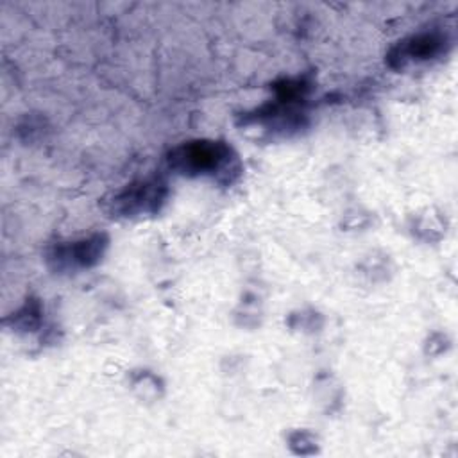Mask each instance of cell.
<instances>
[{
    "label": "cell",
    "instance_id": "6da1fadb",
    "mask_svg": "<svg viewBox=\"0 0 458 458\" xmlns=\"http://www.w3.org/2000/svg\"><path fill=\"white\" fill-rule=\"evenodd\" d=\"M168 163L174 170L184 175H211L227 181L236 177L240 165L234 150L225 141L195 140L175 147L168 154Z\"/></svg>",
    "mask_w": 458,
    "mask_h": 458
},
{
    "label": "cell",
    "instance_id": "7a4b0ae2",
    "mask_svg": "<svg viewBox=\"0 0 458 458\" xmlns=\"http://www.w3.org/2000/svg\"><path fill=\"white\" fill-rule=\"evenodd\" d=\"M166 193V182L159 177L132 182L113 195V199L109 200V213L113 216L129 218L138 215H154L163 206Z\"/></svg>",
    "mask_w": 458,
    "mask_h": 458
},
{
    "label": "cell",
    "instance_id": "3957f363",
    "mask_svg": "<svg viewBox=\"0 0 458 458\" xmlns=\"http://www.w3.org/2000/svg\"><path fill=\"white\" fill-rule=\"evenodd\" d=\"M106 247H107V236L93 234L89 238L55 245L48 254V261L54 265L55 270L88 268L100 261Z\"/></svg>",
    "mask_w": 458,
    "mask_h": 458
},
{
    "label": "cell",
    "instance_id": "277c9868",
    "mask_svg": "<svg viewBox=\"0 0 458 458\" xmlns=\"http://www.w3.org/2000/svg\"><path fill=\"white\" fill-rule=\"evenodd\" d=\"M445 43V36L438 32H424L411 36L404 41H399V45L392 48V52L388 54V63L394 68H404L410 63L431 59L444 50Z\"/></svg>",
    "mask_w": 458,
    "mask_h": 458
}]
</instances>
